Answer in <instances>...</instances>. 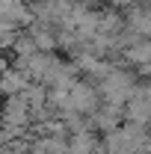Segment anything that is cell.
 <instances>
[{"label": "cell", "mask_w": 151, "mask_h": 154, "mask_svg": "<svg viewBox=\"0 0 151 154\" xmlns=\"http://www.w3.org/2000/svg\"><path fill=\"white\" fill-rule=\"evenodd\" d=\"M24 71H6V74H3V89H6V92H12V95H15V92H21V89H24Z\"/></svg>", "instance_id": "cell-2"}, {"label": "cell", "mask_w": 151, "mask_h": 154, "mask_svg": "<svg viewBox=\"0 0 151 154\" xmlns=\"http://www.w3.org/2000/svg\"><path fill=\"white\" fill-rule=\"evenodd\" d=\"M128 59H131V62H136V65H148V62H151V42L133 45L131 54H128Z\"/></svg>", "instance_id": "cell-1"}, {"label": "cell", "mask_w": 151, "mask_h": 154, "mask_svg": "<svg viewBox=\"0 0 151 154\" xmlns=\"http://www.w3.org/2000/svg\"><path fill=\"white\" fill-rule=\"evenodd\" d=\"M113 3H119V6H125V3H131V0H113Z\"/></svg>", "instance_id": "cell-3"}]
</instances>
